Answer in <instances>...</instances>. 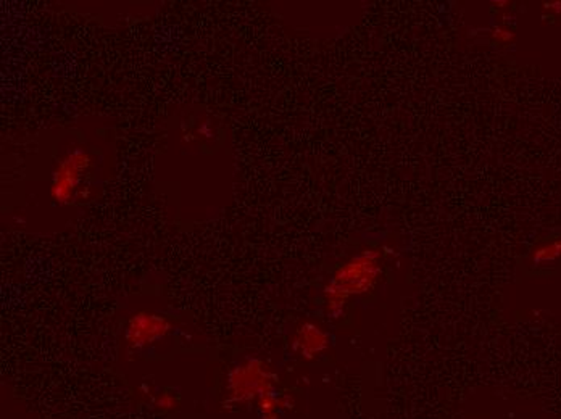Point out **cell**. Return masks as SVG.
Wrapping results in <instances>:
<instances>
[{"label": "cell", "mask_w": 561, "mask_h": 419, "mask_svg": "<svg viewBox=\"0 0 561 419\" xmlns=\"http://www.w3.org/2000/svg\"><path fill=\"white\" fill-rule=\"evenodd\" d=\"M170 331V323L160 314L141 312L129 320L128 339L131 347L139 348L162 339Z\"/></svg>", "instance_id": "obj_3"}, {"label": "cell", "mask_w": 561, "mask_h": 419, "mask_svg": "<svg viewBox=\"0 0 561 419\" xmlns=\"http://www.w3.org/2000/svg\"><path fill=\"white\" fill-rule=\"evenodd\" d=\"M375 258V254L366 252L339 270L326 291L333 310L336 306L344 305V302L350 295L370 289L376 279L377 266Z\"/></svg>", "instance_id": "obj_1"}, {"label": "cell", "mask_w": 561, "mask_h": 419, "mask_svg": "<svg viewBox=\"0 0 561 419\" xmlns=\"http://www.w3.org/2000/svg\"><path fill=\"white\" fill-rule=\"evenodd\" d=\"M327 337L325 333H321L320 329L313 324H306L302 327L299 333V339L296 342V345L302 347V354L306 356H312L316 352H321L326 347Z\"/></svg>", "instance_id": "obj_5"}, {"label": "cell", "mask_w": 561, "mask_h": 419, "mask_svg": "<svg viewBox=\"0 0 561 419\" xmlns=\"http://www.w3.org/2000/svg\"><path fill=\"white\" fill-rule=\"evenodd\" d=\"M231 391L237 398H250L266 391V373H263L260 363L247 362L235 368L231 374Z\"/></svg>", "instance_id": "obj_4"}, {"label": "cell", "mask_w": 561, "mask_h": 419, "mask_svg": "<svg viewBox=\"0 0 561 419\" xmlns=\"http://www.w3.org/2000/svg\"><path fill=\"white\" fill-rule=\"evenodd\" d=\"M547 8H552L554 12H561V2H555L552 5H547Z\"/></svg>", "instance_id": "obj_7"}, {"label": "cell", "mask_w": 561, "mask_h": 419, "mask_svg": "<svg viewBox=\"0 0 561 419\" xmlns=\"http://www.w3.org/2000/svg\"><path fill=\"white\" fill-rule=\"evenodd\" d=\"M91 168V156L83 149H73L58 162L52 176L50 194L57 204H70L85 175Z\"/></svg>", "instance_id": "obj_2"}, {"label": "cell", "mask_w": 561, "mask_h": 419, "mask_svg": "<svg viewBox=\"0 0 561 419\" xmlns=\"http://www.w3.org/2000/svg\"><path fill=\"white\" fill-rule=\"evenodd\" d=\"M556 256H561V241L550 244L547 247L537 250V254H536L537 260H550V258H556Z\"/></svg>", "instance_id": "obj_6"}]
</instances>
